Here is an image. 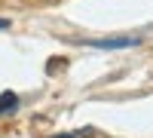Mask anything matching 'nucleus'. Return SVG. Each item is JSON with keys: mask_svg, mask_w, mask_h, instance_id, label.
Listing matches in <instances>:
<instances>
[{"mask_svg": "<svg viewBox=\"0 0 153 138\" xmlns=\"http://www.w3.org/2000/svg\"><path fill=\"white\" fill-rule=\"evenodd\" d=\"M3 28H9V22H6V19H0V31H3Z\"/></svg>", "mask_w": 153, "mask_h": 138, "instance_id": "obj_3", "label": "nucleus"}, {"mask_svg": "<svg viewBox=\"0 0 153 138\" xmlns=\"http://www.w3.org/2000/svg\"><path fill=\"white\" fill-rule=\"evenodd\" d=\"M138 37H117V40H89V46L98 49H123V46H135Z\"/></svg>", "mask_w": 153, "mask_h": 138, "instance_id": "obj_1", "label": "nucleus"}, {"mask_svg": "<svg viewBox=\"0 0 153 138\" xmlns=\"http://www.w3.org/2000/svg\"><path fill=\"white\" fill-rule=\"evenodd\" d=\"M16 107H19V95L16 92H3V95H0V117L12 114Z\"/></svg>", "mask_w": 153, "mask_h": 138, "instance_id": "obj_2", "label": "nucleus"}]
</instances>
